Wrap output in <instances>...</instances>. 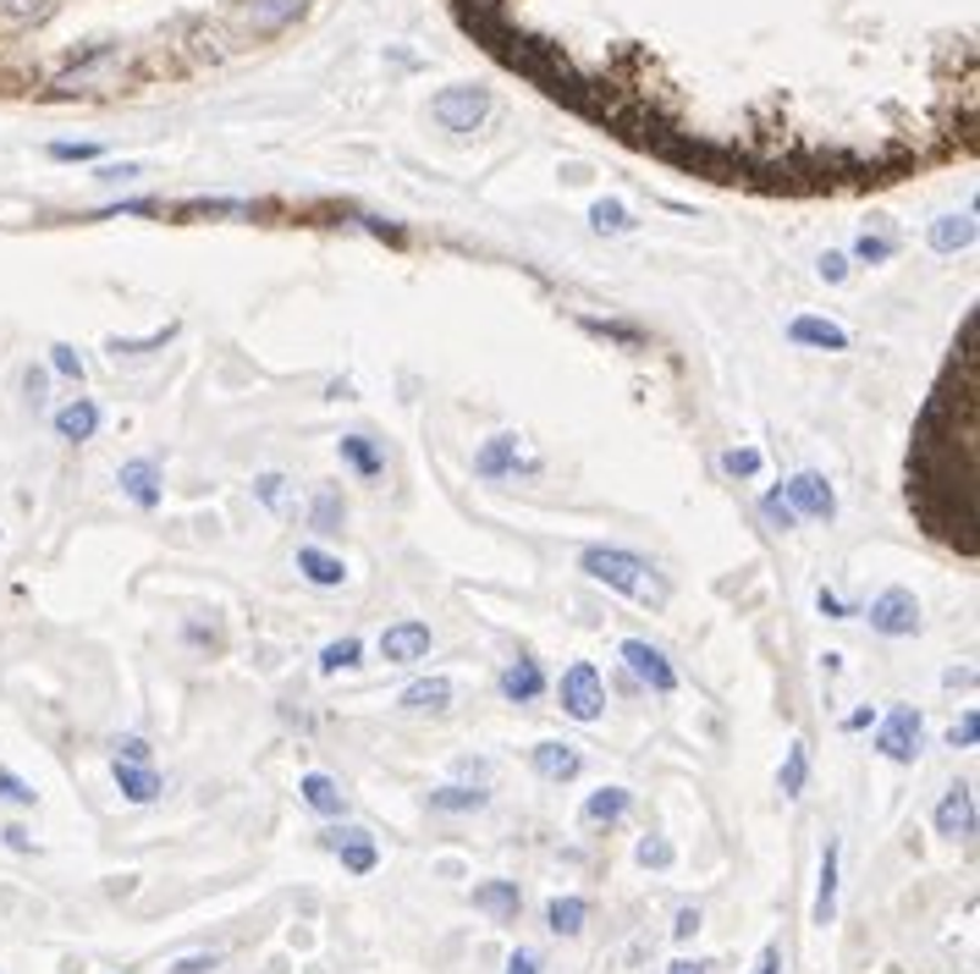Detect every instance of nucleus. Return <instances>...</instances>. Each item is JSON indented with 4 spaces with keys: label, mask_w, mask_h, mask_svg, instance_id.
<instances>
[{
    "label": "nucleus",
    "mask_w": 980,
    "mask_h": 974,
    "mask_svg": "<svg viewBox=\"0 0 980 974\" xmlns=\"http://www.w3.org/2000/svg\"><path fill=\"white\" fill-rule=\"evenodd\" d=\"M116 788L127 804H155L161 799V777L150 766H133V760H116Z\"/></svg>",
    "instance_id": "a878e982"
},
{
    "label": "nucleus",
    "mask_w": 980,
    "mask_h": 974,
    "mask_svg": "<svg viewBox=\"0 0 980 974\" xmlns=\"http://www.w3.org/2000/svg\"><path fill=\"white\" fill-rule=\"evenodd\" d=\"M518 469H534V463L518 458V435H512V430L490 435L486 447H480V458H474V474H480V480H507V474H518Z\"/></svg>",
    "instance_id": "2eb2a0df"
},
{
    "label": "nucleus",
    "mask_w": 980,
    "mask_h": 974,
    "mask_svg": "<svg viewBox=\"0 0 980 974\" xmlns=\"http://www.w3.org/2000/svg\"><path fill=\"white\" fill-rule=\"evenodd\" d=\"M926 243H931L937 254H959V248H970V243H976V209H964V215H942V221H931V232H926Z\"/></svg>",
    "instance_id": "5701e85b"
},
{
    "label": "nucleus",
    "mask_w": 980,
    "mask_h": 974,
    "mask_svg": "<svg viewBox=\"0 0 980 974\" xmlns=\"http://www.w3.org/2000/svg\"><path fill=\"white\" fill-rule=\"evenodd\" d=\"M870 721H876V710H870V705H865V710H854V716H848V721H843V732H865V727H870Z\"/></svg>",
    "instance_id": "4d7b16f0"
},
{
    "label": "nucleus",
    "mask_w": 980,
    "mask_h": 974,
    "mask_svg": "<svg viewBox=\"0 0 980 974\" xmlns=\"http://www.w3.org/2000/svg\"><path fill=\"white\" fill-rule=\"evenodd\" d=\"M298 573H304L315 589H341V584H347V562L330 556V551H320V545H298Z\"/></svg>",
    "instance_id": "412c9836"
},
{
    "label": "nucleus",
    "mask_w": 980,
    "mask_h": 974,
    "mask_svg": "<svg viewBox=\"0 0 980 974\" xmlns=\"http://www.w3.org/2000/svg\"><path fill=\"white\" fill-rule=\"evenodd\" d=\"M634 859H640L645 870H666V864H672V842H666V837H645V842L634 848Z\"/></svg>",
    "instance_id": "a19ab883"
},
{
    "label": "nucleus",
    "mask_w": 980,
    "mask_h": 974,
    "mask_svg": "<svg viewBox=\"0 0 980 974\" xmlns=\"http://www.w3.org/2000/svg\"><path fill=\"white\" fill-rule=\"evenodd\" d=\"M347 523V501H341V490L326 485V490H315V501H309V529L315 534H336Z\"/></svg>",
    "instance_id": "7c9ffc66"
},
{
    "label": "nucleus",
    "mask_w": 980,
    "mask_h": 974,
    "mask_svg": "<svg viewBox=\"0 0 980 974\" xmlns=\"http://www.w3.org/2000/svg\"><path fill=\"white\" fill-rule=\"evenodd\" d=\"M254 495H259V506L282 512V506H287V480H282V474H259V480H254Z\"/></svg>",
    "instance_id": "ea45409f"
},
{
    "label": "nucleus",
    "mask_w": 980,
    "mask_h": 974,
    "mask_svg": "<svg viewBox=\"0 0 980 974\" xmlns=\"http://www.w3.org/2000/svg\"><path fill=\"white\" fill-rule=\"evenodd\" d=\"M486 804H490L486 788H463V782H452V788H436V793H430V810H436V814H474V810H486Z\"/></svg>",
    "instance_id": "c756f323"
},
{
    "label": "nucleus",
    "mask_w": 980,
    "mask_h": 974,
    "mask_svg": "<svg viewBox=\"0 0 980 974\" xmlns=\"http://www.w3.org/2000/svg\"><path fill=\"white\" fill-rule=\"evenodd\" d=\"M320 842H326L330 853H341V870H353V875H369V870L380 864V853H375V842H369L364 826H336Z\"/></svg>",
    "instance_id": "f8f14e48"
},
{
    "label": "nucleus",
    "mask_w": 980,
    "mask_h": 974,
    "mask_svg": "<svg viewBox=\"0 0 980 974\" xmlns=\"http://www.w3.org/2000/svg\"><path fill=\"white\" fill-rule=\"evenodd\" d=\"M783 495H788V506L794 512H805V517H837V490L826 485V474H816V469H805V474H794L788 485H783Z\"/></svg>",
    "instance_id": "1a4fd4ad"
},
{
    "label": "nucleus",
    "mask_w": 980,
    "mask_h": 974,
    "mask_svg": "<svg viewBox=\"0 0 980 974\" xmlns=\"http://www.w3.org/2000/svg\"><path fill=\"white\" fill-rule=\"evenodd\" d=\"M298 793H304V804L315 814H341L347 810V793H341V782L326 777V771H309L304 782H298Z\"/></svg>",
    "instance_id": "bb28decb"
},
{
    "label": "nucleus",
    "mask_w": 980,
    "mask_h": 974,
    "mask_svg": "<svg viewBox=\"0 0 980 974\" xmlns=\"http://www.w3.org/2000/svg\"><path fill=\"white\" fill-rule=\"evenodd\" d=\"M617 655L629 660V671H634L651 694H677V666H672V660H666L651 639H623V649H617Z\"/></svg>",
    "instance_id": "6e6552de"
},
{
    "label": "nucleus",
    "mask_w": 980,
    "mask_h": 974,
    "mask_svg": "<svg viewBox=\"0 0 980 974\" xmlns=\"http://www.w3.org/2000/svg\"><path fill=\"white\" fill-rule=\"evenodd\" d=\"M171 336H176V325H165V330H155L150 341H111V352H116V358H122V352H150V347H165Z\"/></svg>",
    "instance_id": "a18cd8bd"
},
{
    "label": "nucleus",
    "mask_w": 980,
    "mask_h": 974,
    "mask_svg": "<svg viewBox=\"0 0 980 974\" xmlns=\"http://www.w3.org/2000/svg\"><path fill=\"white\" fill-rule=\"evenodd\" d=\"M436 645V634H430V623H391L386 634H380V655H386V666H414V660H425Z\"/></svg>",
    "instance_id": "9d476101"
},
{
    "label": "nucleus",
    "mask_w": 980,
    "mask_h": 974,
    "mask_svg": "<svg viewBox=\"0 0 980 974\" xmlns=\"http://www.w3.org/2000/svg\"><path fill=\"white\" fill-rule=\"evenodd\" d=\"M507 974H540V958H534L529 947H518V953L507 958Z\"/></svg>",
    "instance_id": "864d4df0"
},
{
    "label": "nucleus",
    "mask_w": 980,
    "mask_h": 974,
    "mask_svg": "<svg viewBox=\"0 0 980 974\" xmlns=\"http://www.w3.org/2000/svg\"><path fill=\"white\" fill-rule=\"evenodd\" d=\"M579 567H584L595 584H606V589H617V595H629V601H640V606H666V578L655 573L645 556H634V551H623V545H590V551L579 556Z\"/></svg>",
    "instance_id": "f257e3e1"
},
{
    "label": "nucleus",
    "mask_w": 980,
    "mask_h": 974,
    "mask_svg": "<svg viewBox=\"0 0 980 974\" xmlns=\"http://www.w3.org/2000/svg\"><path fill=\"white\" fill-rule=\"evenodd\" d=\"M760 517H766V523H772L777 534H788V529L799 523V512L788 506V495H783V485H777V490H766V501H760Z\"/></svg>",
    "instance_id": "e433bc0d"
},
{
    "label": "nucleus",
    "mask_w": 980,
    "mask_h": 974,
    "mask_svg": "<svg viewBox=\"0 0 980 974\" xmlns=\"http://www.w3.org/2000/svg\"><path fill=\"white\" fill-rule=\"evenodd\" d=\"M590 226H595L601 237H629L640 221L629 215V204H623V198H601V204L590 209Z\"/></svg>",
    "instance_id": "2f4dec72"
},
{
    "label": "nucleus",
    "mask_w": 980,
    "mask_h": 974,
    "mask_svg": "<svg viewBox=\"0 0 980 974\" xmlns=\"http://www.w3.org/2000/svg\"><path fill=\"white\" fill-rule=\"evenodd\" d=\"M870 628H876L881 639H909V634H920V601H915L904 584L881 589V595L870 601Z\"/></svg>",
    "instance_id": "0eeeda50"
},
{
    "label": "nucleus",
    "mask_w": 980,
    "mask_h": 974,
    "mask_svg": "<svg viewBox=\"0 0 980 974\" xmlns=\"http://www.w3.org/2000/svg\"><path fill=\"white\" fill-rule=\"evenodd\" d=\"M430 116H436L447 133H474V127L490 116V94L486 89H469V83L441 89V94L430 100Z\"/></svg>",
    "instance_id": "39448f33"
},
{
    "label": "nucleus",
    "mask_w": 980,
    "mask_h": 974,
    "mask_svg": "<svg viewBox=\"0 0 980 974\" xmlns=\"http://www.w3.org/2000/svg\"><path fill=\"white\" fill-rule=\"evenodd\" d=\"M672 936H677V942H694V936H700V909H677Z\"/></svg>",
    "instance_id": "09e8293b"
},
{
    "label": "nucleus",
    "mask_w": 980,
    "mask_h": 974,
    "mask_svg": "<svg viewBox=\"0 0 980 974\" xmlns=\"http://www.w3.org/2000/svg\"><path fill=\"white\" fill-rule=\"evenodd\" d=\"M496 688H501V699H507V705H534V699L545 694V671H540V660L518 655V660H507V666H501Z\"/></svg>",
    "instance_id": "ddd939ff"
},
{
    "label": "nucleus",
    "mask_w": 980,
    "mask_h": 974,
    "mask_svg": "<svg viewBox=\"0 0 980 974\" xmlns=\"http://www.w3.org/2000/svg\"><path fill=\"white\" fill-rule=\"evenodd\" d=\"M50 369H55V375H67V380H83V358H78V347L55 341V347H50Z\"/></svg>",
    "instance_id": "79ce46f5"
},
{
    "label": "nucleus",
    "mask_w": 980,
    "mask_h": 974,
    "mask_svg": "<svg viewBox=\"0 0 980 974\" xmlns=\"http://www.w3.org/2000/svg\"><path fill=\"white\" fill-rule=\"evenodd\" d=\"M94 430H100V402L94 397H72L67 408H55V435L61 441L83 447V441H94Z\"/></svg>",
    "instance_id": "f3484780"
},
{
    "label": "nucleus",
    "mask_w": 980,
    "mask_h": 974,
    "mask_svg": "<svg viewBox=\"0 0 980 974\" xmlns=\"http://www.w3.org/2000/svg\"><path fill=\"white\" fill-rule=\"evenodd\" d=\"M0 799H6V804H17V810H28L39 793H33V788H28L17 771H6V766H0Z\"/></svg>",
    "instance_id": "58836bf2"
},
{
    "label": "nucleus",
    "mask_w": 980,
    "mask_h": 974,
    "mask_svg": "<svg viewBox=\"0 0 980 974\" xmlns=\"http://www.w3.org/2000/svg\"><path fill=\"white\" fill-rule=\"evenodd\" d=\"M133 176H144V171H139L133 161H122V165H100V182H111V187H116V182H133Z\"/></svg>",
    "instance_id": "8fccbe9b"
},
{
    "label": "nucleus",
    "mask_w": 980,
    "mask_h": 974,
    "mask_svg": "<svg viewBox=\"0 0 980 974\" xmlns=\"http://www.w3.org/2000/svg\"><path fill=\"white\" fill-rule=\"evenodd\" d=\"M50 161H100V144H50Z\"/></svg>",
    "instance_id": "49530a36"
},
{
    "label": "nucleus",
    "mask_w": 980,
    "mask_h": 974,
    "mask_svg": "<svg viewBox=\"0 0 980 974\" xmlns=\"http://www.w3.org/2000/svg\"><path fill=\"white\" fill-rule=\"evenodd\" d=\"M816 606H820V617H831V623H843V617H848V606H843V595H831V589H820V595H816Z\"/></svg>",
    "instance_id": "3c124183"
},
{
    "label": "nucleus",
    "mask_w": 980,
    "mask_h": 974,
    "mask_svg": "<svg viewBox=\"0 0 980 974\" xmlns=\"http://www.w3.org/2000/svg\"><path fill=\"white\" fill-rule=\"evenodd\" d=\"M788 341H799V347H820V352H843L848 347V330L831 320H816V315H799V320L788 325Z\"/></svg>",
    "instance_id": "b1692460"
},
{
    "label": "nucleus",
    "mask_w": 980,
    "mask_h": 974,
    "mask_svg": "<svg viewBox=\"0 0 980 974\" xmlns=\"http://www.w3.org/2000/svg\"><path fill=\"white\" fill-rule=\"evenodd\" d=\"M557 699H562V716H573V721H584V727L606 716V683H601V671H595L590 660H573V666L562 671Z\"/></svg>",
    "instance_id": "7ed1b4c3"
},
{
    "label": "nucleus",
    "mask_w": 980,
    "mask_h": 974,
    "mask_svg": "<svg viewBox=\"0 0 980 974\" xmlns=\"http://www.w3.org/2000/svg\"><path fill=\"white\" fill-rule=\"evenodd\" d=\"M116 485H122V495H127L133 506L155 512V506H161V463H155V458H133V463H122Z\"/></svg>",
    "instance_id": "4468645a"
},
{
    "label": "nucleus",
    "mask_w": 980,
    "mask_h": 974,
    "mask_svg": "<svg viewBox=\"0 0 980 974\" xmlns=\"http://www.w3.org/2000/svg\"><path fill=\"white\" fill-rule=\"evenodd\" d=\"M127 78H133V50H122V44H94V50H83L67 72H55L50 94H61V100H78V94H116Z\"/></svg>",
    "instance_id": "f03ea898"
},
{
    "label": "nucleus",
    "mask_w": 980,
    "mask_h": 974,
    "mask_svg": "<svg viewBox=\"0 0 980 974\" xmlns=\"http://www.w3.org/2000/svg\"><path fill=\"white\" fill-rule=\"evenodd\" d=\"M309 6H315V0H243V6H237V28L254 33V39H276V33H287L293 22H304Z\"/></svg>",
    "instance_id": "423d86ee"
},
{
    "label": "nucleus",
    "mask_w": 980,
    "mask_h": 974,
    "mask_svg": "<svg viewBox=\"0 0 980 974\" xmlns=\"http://www.w3.org/2000/svg\"><path fill=\"white\" fill-rule=\"evenodd\" d=\"M579 325H584L590 336H606V341H617V347H645V341H651L640 325H623V320H595V315H584Z\"/></svg>",
    "instance_id": "f704fd0d"
},
{
    "label": "nucleus",
    "mask_w": 980,
    "mask_h": 974,
    "mask_svg": "<svg viewBox=\"0 0 980 974\" xmlns=\"http://www.w3.org/2000/svg\"><path fill=\"white\" fill-rule=\"evenodd\" d=\"M336 452H341V463H347L358 480H380V474H386V458H380V447H375L369 435H341Z\"/></svg>",
    "instance_id": "393cba45"
},
{
    "label": "nucleus",
    "mask_w": 980,
    "mask_h": 974,
    "mask_svg": "<svg viewBox=\"0 0 980 974\" xmlns=\"http://www.w3.org/2000/svg\"><path fill=\"white\" fill-rule=\"evenodd\" d=\"M111 749H116V760H133V766H144V760L155 755V749H150V738H139V732H127V738H116Z\"/></svg>",
    "instance_id": "c03bdc74"
},
{
    "label": "nucleus",
    "mask_w": 980,
    "mask_h": 974,
    "mask_svg": "<svg viewBox=\"0 0 980 974\" xmlns=\"http://www.w3.org/2000/svg\"><path fill=\"white\" fill-rule=\"evenodd\" d=\"M892 254H898V243H892V237H870V232H865V237L854 243V259H859V265H887Z\"/></svg>",
    "instance_id": "4c0bfd02"
},
{
    "label": "nucleus",
    "mask_w": 980,
    "mask_h": 974,
    "mask_svg": "<svg viewBox=\"0 0 980 974\" xmlns=\"http://www.w3.org/2000/svg\"><path fill=\"white\" fill-rule=\"evenodd\" d=\"M55 17V0H0V39H22Z\"/></svg>",
    "instance_id": "6ab92c4d"
},
{
    "label": "nucleus",
    "mask_w": 980,
    "mask_h": 974,
    "mask_svg": "<svg viewBox=\"0 0 980 974\" xmlns=\"http://www.w3.org/2000/svg\"><path fill=\"white\" fill-rule=\"evenodd\" d=\"M629 810H634V793H629V788H601V793L584 799V820H590V826H612V820H623Z\"/></svg>",
    "instance_id": "c85d7f7f"
},
{
    "label": "nucleus",
    "mask_w": 980,
    "mask_h": 974,
    "mask_svg": "<svg viewBox=\"0 0 980 974\" xmlns=\"http://www.w3.org/2000/svg\"><path fill=\"white\" fill-rule=\"evenodd\" d=\"M0 837H6V848H17V853H28V848H33V837H28L22 826H6Z\"/></svg>",
    "instance_id": "6e6d98bb"
},
{
    "label": "nucleus",
    "mask_w": 980,
    "mask_h": 974,
    "mask_svg": "<svg viewBox=\"0 0 980 974\" xmlns=\"http://www.w3.org/2000/svg\"><path fill=\"white\" fill-rule=\"evenodd\" d=\"M777 782H783V799H799V793H805V782H810V749H805V744H788Z\"/></svg>",
    "instance_id": "473e14b6"
},
{
    "label": "nucleus",
    "mask_w": 980,
    "mask_h": 974,
    "mask_svg": "<svg viewBox=\"0 0 980 974\" xmlns=\"http://www.w3.org/2000/svg\"><path fill=\"white\" fill-rule=\"evenodd\" d=\"M215 964H221L215 953H193V958H182V964H176V970H171V974H210V970H215Z\"/></svg>",
    "instance_id": "603ef678"
},
{
    "label": "nucleus",
    "mask_w": 980,
    "mask_h": 974,
    "mask_svg": "<svg viewBox=\"0 0 980 974\" xmlns=\"http://www.w3.org/2000/svg\"><path fill=\"white\" fill-rule=\"evenodd\" d=\"M937 837H953V842L976 837V788L970 782H953L942 793V804H937Z\"/></svg>",
    "instance_id": "9b49d317"
},
{
    "label": "nucleus",
    "mask_w": 980,
    "mask_h": 974,
    "mask_svg": "<svg viewBox=\"0 0 980 974\" xmlns=\"http://www.w3.org/2000/svg\"><path fill=\"white\" fill-rule=\"evenodd\" d=\"M474 909L490 914L496 925H512L523 909V892H518V881H486V886H474Z\"/></svg>",
    "instance_id": "aec40b11"
},
{
    "label": "nucleus",
    "mask_w": 980,
    "mask_h": 974,
    "mask_svg": "<svg viewBox=\"0 0 980 974\" xmlns=\"http://www.w3.org/2000/svg\"><path fill=\"white\" fill-rule=\"evenodd\" d=\"M529 760H534V771H540L545 782H573V777L584 771V755H579L573 744H557V738L534 744V749H529Z\"/></svg>",
    "instance_id": "dca6fc26"
},
{
    "label": "nucleus",
    "mask_w": 980,
    "mask_h": 974,
    "mask_svg": "<svg viewBox=\"0 0 980 974\" xmlns=\"http://www.w3.org/2000/svg\"><path fill=\"white\" fill-rule=\"evenodd\" d=\"M711 970H716L711 958H677V964H672L666 974H711Z\"/></svg>",
    "instance_id": "5fc2aeb1"
},
{
    "label": "nucleus",
    "mask_w": 980,
    "mask_h": 974,
    "mask_svg": "<svg viewBox=\"0 0 980 974\" xmlns=\"http://www.w3.org/2000/svg\"><path fill=\"white\" fill-rule=\"evenodd\" d=\"M584 920H590V903H584V898H551V903H545V931H551V936H579Z\"/></svg>",
    "instance_id": "cd10ccee"
},
{
    "label": "nucleus",
    "mask_w": 980,
    "mask_h": 974,
    "mask_svg": "<svg viewBox=\"0 0 980 974\" xmlns=\"http://www.w3.org/2000/svg\"><path fill=\"white\" fill-rule=\"evenodd\" d=\"M408 716H441L447 705H452V677H419V683H408L402 688V699H397Z\"/></svg>",
    "instance_id": "a211bd4d"
},
{
    "label": "nucleus",
    "mask_w": 980,
    "mask_h": 974,
    "mask_svg": "<svg viewBox=\"0 0 980 974\" xmlns=\"http://www.w3.org/2000/svg\"><path fill=\"white\" fill-rule=\"evenodd\" d=\"M358 655H364V645L347 634V639H330L326 649H320V677H336V671H353L358 666Z\"/></svg>",
    "instance_id": "72a5a7b5"
},
{
    "label": "nucleus",
    "mask_w": 980,
    "mask_h": 974,
    "mask_svg": "<svg viewBox=\"0 0 980 974\" xmlns=\"http://www.w3.org/2000/svg\"><path fill=\"white\" fill-rule=\"evenodd\" d=\"M810 920H816L820 931L837 920V837H826V848H820V881H816V909H810Z\"/></svg>",
    "instance_id": "4be33fe9"
},
{
    "label": "nucleus",
    "mask_w": 980,
    "mask_h": 974,
    "mask_svg": "<svg viewBox=\"0 0 980 974\" xmlns=\"http://www.w3.org/2000/svg\"><path fill=\"white\" fill-rule=\"evenodd\" d=\"M976 738H980V716L964 710V721H953V732H948V749H976Z\"/></svg>",
    "instance_id": "37998d69"
},
{
    "label": "nucleus",
    "mask_w": 980,
    "mask_h": 974,
    "mask_svg": "<svg viewBox=\"0 0 980 974\" xmlns=\"http://www.w3.org/2000/svg\"><path fill=\"white\" fill-rule=\"evenodd\" d=\"M920 749H926V716L915 705H892L881 732H876V755L892 760V766H915Z\"/></svg>",
    "instance_id": "20e7f679"
},
{
    "label": "nucleus",
    "mask_w": 980,
    "mask_h": 974,
    "mask_svg": "<svg viewBox=\"0 0 980 974\" xmlns=\"http://www.w3.org/2000/svg\"><path fill=\"white\" fill-rule=\"evenodd\" d=\"M760 447H727L722 452V474H733V480H755L760 474Z\"/></svg>",
    "instance_id": "c9c22d12"
},
{
    "label": "nucleus",
    "mask_w": 980,
    "mask_h": 974,
    "mask_svg": "<svg viewBox=\"0 0 980 974\" xmlns=\"http://www.w3.org/2000/svg\"><path fill=\"white\" fill-rule=\"evenodd\" d=\"M820 281H831V287H837V281H848V254H820Z\"/></svg>",
    "instance_id": "de8ad7c7"
}]
</instances>
